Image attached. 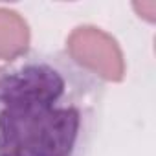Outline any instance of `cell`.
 Returning <instances> with one entry per match:
<instances>
[{
  "mask_svg": "<svg viewBox=\"0 0 156 156\" xmlns=\"http://www.w3.org/2000/svg\"><path fill=\"white\" fill-rule=\"evenodd\" d=\"M103 83L62 51H24L0 68V156H85Z\"/></svg>",
  "mask_w": 156,
  "mask_h": 156,
  "instance_id": "6da1fadb",
  "label": "cell"
},
{
  "mask_svg": "<svg viewBox=\"0 0 156 156\" xmlns=\"http://www.w3.org/2000/svg\"><path fill=\"white\" fill-rule=\"evenodd\" d=\"M30 30L24 19L11 9L0 8V59H13L26 51Z\"/></svg>",
  "mask_w": 156,
  "mask_h": 156,
  "instance_id": "3957f363",
  "label": "cell"
},
{
  "mask_svg": "<svg viewBox=\"0 0 156 156\" xmlns=\"http://www.w3.org/2000/svg\"><path fill=\"white\" fill-rule=\"evenodd\" d=\"M68 55L99 79L119 81L123 57L116 41L98 28H77L68 37Z\"/></svg>",
  "mask_w": 156,
  "mask_h": 156,
  "instance_id": "7a4b0ae2",
  "label": "cell"
},
{
  "mask_svg": "<svg viewBox=\"0 0 156 156\" xmlns=\"http://www.w3.org/2000/svg\"><path fill=\"white\" fill-rule=\"evenodd\" d=\"M134 9L140 13V15H143L145 19H149V20H152L154 19V13H156V2H138V4H134Z\"/></svg>",
  "mask_w": 156,
  "mask_h": 156,
  "instance_id": "277c9868",
  "label": "cell"
}]
</instances>
